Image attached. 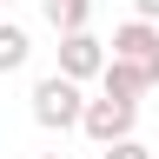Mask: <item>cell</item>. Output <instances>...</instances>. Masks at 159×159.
Instances as JSON below:
<instances>
[{"label":"cell","mask_w":159,"mask_h":159,"mask_svg":"<svg viewBox=\"0 0 159 159\" xmlns=\"http://www.w3.org/2000/svg\"><path fill=\"white\" fill-rule=\"evenodd\" d=\"M133 119H139V99H119V93L99 86V99H86L80 133H86L93 146H113V139H126V133H133Z\"/></svg>","instance_id":"obj_3"},{"label":"cell","mask_w":159,"mask_h":159,"mask_svg":"<svg viewBox=\"0 0 159 159\" xmlns=\"http://www.w3.org/2000/svg\"><path fill=\"white\" fill-rule=\"evenodd\" d=\"M99 159H152V146H139V139H113V146H99Z\"/></svg>","instance_id":"obj_8"},{"label":"cell","mask_w":159,"mask_h":159,"mask_svg":"<svg viewBox=\"0 0 159 159\" xmlns=\"http://www.w3.org/2000/svg\"><path fill=\"white\" fill-rule=\"evenodd\" d=\"M106 60H113V40H99L93 27L60 33V73H73V80H99V73H106Z\"/></svg>","instance_id":"obj_4"},{"label":"cell","mask_w":159,"mask_h":159,"mask_svg":"<svg viewBox=\"0 0 159 159\" xmlns=\"http://www.w3.org/2000/svg\"><path fill=\"white\" fill-rule=\"evenodd\" d=\"M152 159H159V152H152Z\"/></svg>","instance_id":"obj_12"},{"label":"cell","mask_w":159,"mask_h":159,"mask_svg":"<svg viewBox=\"0 0 159 159\" xmlns=\"http://www.w3.org/2000/svg\"><path fill=\"white\" fill-rule=\"evenodd\" d=\"M53 33H73V27H93V0H40Z\"/></svg>","instance_id":"obj_6"},{"label":"cell","mask_w":159,"mask_h":159,"mask_svg":"<svg viewBox=\"0 0 159 159\" xmlns=\"http://www.w3.org/2000/svg\"><path fill=\"white\" fill-rule=\"evenodd\" d=\"M0 7H7V0H0Z\"/></svg>","instance_id":"obj_11"},{"label":"cell","mask_w":159,"mask_h":159,"mask_svg":"<svg viewBox=\"0 0 159 159\" xmlns=\"http://www.w3.org/2000/svg\"><path fill=\"white\" fill-rule=\"evenodd\" d=\"M133 13H146V20H159V0H133Z\"/></svg>","instance_id":"obj_9"},{"label":"cell","mask_w":159,"mask_h":159,"mask_svg":"<svg viewBox=\"0 0 159 159\" xmlns=\"http://www.w3.org/2000/svg\"><path fill=\"white\" fill-rule=\"evenodd\" d=\"M27 60H33V33L20 20H0V73H20Z\"/></svg>","instance_id":"obj_5"},{"label":"cell","mask_w":159,"mask_h":159,"mask_svg":"<svg viewBox=\"0 0 159 159\" xmlns=\"http://www.w3.org/2000/svg\"><path fill=\"white\" fill-rule=\"evenodd\" d=\"M99 86H106V93H119V99H139V93H152V86H146V73H139V66H126V60H106Z\"/></svg>","instance_id":"obj_7"},{"label":"cell","mask_w":159,"mask_h":159,"mask_svg":"<svg viewBox=\"0 0 159 159\" xmlns=\"http://www.w3.org/2000/svg\"><path fill=\"white\" fill-rule=\"evenodd\" d=\"M40 159H60V152H40Z\"/></svg>","instance_id":"obj_10"},{"label":"cell","mask_w":159,"mask_h":159,"mask_svg":"<svg viewBox=\"0 0 159 159\" xmlns=\"http://www.w3.org/2000/svg\"><path fill=\"white\" fill-rule=\"evenodd\" d=\"M86 80H73V73H47V80H33V93H27V106H33V126H47V133H73L80 119H86Z\"/></svg>","instance_id":"obj_1"},{"label":"cell","mask_w":159,"mask_h":159,"mask_svg":"<svg viewBox=\"0 0 159 159\" xmlns=\"http://www.w3.org/2000/svg\"><path fill=\"white\" fill-rule=\"evenodd\" d=\"M113 60L139 66V73H146V86H159V20H146V13L119 20V27H113Z\"/></svg>","instance_id":"obj_2"}]
</instances>
